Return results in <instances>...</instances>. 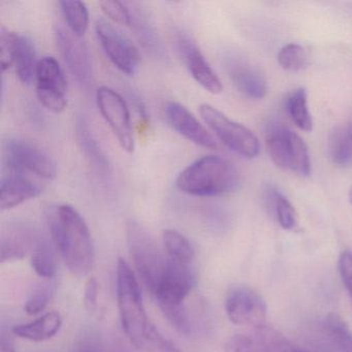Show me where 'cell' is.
Wrapping results in <instances>:
<instances>
[{
	"label": "cell",
	"instance_id": "cell-1",
	"mask_svg": "<svg viewBox=\"0 0 352 352\" xmlns=\"http://www.w3.org/2000/svg\"><path fill=\"white\" fill-rule=\"evenodd\" d=\"M117 300L123 331L133 347L145 352H180L148 318L139 282L122 258L117 263Z\"/></svg>",
	"mask_w": 352,
	"mask_h": 352
},
{
	"label": "cell",
	"instance_id": "cell-2",
	"mask_svg": "<svg viewBox=\"0 0 352 352\" xmlns=\"http://www.w3.org/2000/svg\"><path fill=\"white\" fill-rule=\"evenodd\" d=\"M48 224L53 243L69 271L85 276L94 263V245L81 214L69 205L51 208Z\"/></svg>",
	"mask_w": 352,
	"mask_h": 352
},
{
	"label": "cell",
	"instance_id": "cell-3",
	"mask_svg": "<svg viewBox=\"0 0 352 352\" xmlns=\"http://www.w3.org/2000/svg\"><path fill=\"white\" fill-rule=\"evenodd\" d=\"M239 184L238 170L230 160L217 155L199 158L185 168L176 180L181 192L199 197L226 195L236 190Z\"/></svg>",
	"mask_w": 352,
	"mask_h": 352
},
{
	"label": "cell",
	"instance_id": "cell-4",
	"mask_svg": "<svg viewBox=\"0 0 352 352\" xmlns=\"http://www.w3.org/2000/svg\"><path fill=\"white\" fill-rule=\"evenodd\" d=\"M265 140L271 160L278 168L300 177L311 174L308 147L298 133L282 123L270 122L265 126Z\"/></svg>",
	"mask_w": 352,
	"mask_h": 352
},
{
	"label": "cell",
	"instance_id": "cell-5",
	"mask_svg": "<svg viewBox=\"0 0 352 352\" xmlns=\"http://www.w3.org/2000/svg\"><path fill=\"white\" fill-rule=\"evenodd\" d=\"M127 243L133 265L148 289L153 294L160 286L166 271L168 258L160 250L147 230L138 222H129Z\"/></svg>",
	"mask_w": 352,
	"mask_h": 352
},
{
	"label": "cell",
	"instance_id": "cell-6",
	"mask_svg": "<svg viewBox=\"0 0 352 352\" xmlns=\"http://www.w3.org/2000/svg\"><path fill=\"white\" fill-rule=\"evenodd\" d=\"M199 114L214 135L232 152L249 160L258 155V139L250 129L234 122L209 104L199 106Z\"/></svg>",
	"mask_w": 352,
	"mask_h": 352
},
{
	"label": "cell",
	"instance_id": "cell-7",
	"mask_svg": "<svg viewBox=\"0 0 352 352\" xmlns=\"http://www.w3.org/2000/svg\"><path fill=\"white\" fill-rule=\"evenodd\" d=\"M3 153L8 168L12 172L30 173L47 180L56 177V162L52 156L30 140L20 138L8 140Z\"/></svg>",
	"mask_w": 352,
	"mask_h": 352
},
{
	"label": "cell",
	"instance_id": "cell-8",
	"mask_svg": "<svg viewBox=\"0 0 352 352\" xmlns=\"http://www.w3.org/2000/svg\"><path fill=\"white\" fill-rule=\"evenodd\" d=\"M96 104L120 147L129 153L135 151L131 113L124 98L112 88L102 86L96 91Z\"/></svg>",
	"mask_w": 352,
	"mask_h": 352
},
{
	"label": "cell",
	"instance_id": "cell-9",
	"mask_svg": "<svg viewBox=\"0 0 352 352\" xmlns=\"http://www.w3.org/2000/svg\"><path fill=\"white\" fill-rule=\"evenodd\" d=\"M96 36L109 60L127 76L137 73L141 55L137 47L110 22L98 19L96 24Z\"/></svg>",
	"mask_w": 352,
	"mask_h": 352
},
{
	"label": "cell",
	"instance_id": "cell-10",
	"mask_svg": "<svg viewBox=\"0 0 352 352\" xmlns=\"http://www.w3.org/2000/svg\"><path fill=\"white\" fill-rule=\"evenodd\" d=\"M36 82L41 104L56 114L63 112L67 106V81L60 63L54 57H43L38 60Z\"/></svg>",
	"mask_w": 352,
	"mask_h": 352
},
{
	"label": "cell",
	"instance_id": "cell-11",
	"mask_svg": "<svg viewBox=\"0 0 352 352\" xmlns=\"http://www.w3.org/2000/svg\"><path fill=\"white\" fill-rule=\"evenodd\" d=\"M267 311L263 296L251 288L234 287L226 296V315L234 324L259 329L265 325Z\"/></svg>",
	"mask_w": 352,
	"mask_h": 352
},
{
	"label": "cell",
	"instance_id": "cell-12",
	"mask_svg": "<svg viewBox=\"0 0 352 352\" xmlns=\"http://www.w3.org/2000/svg\"><path fill=\"white\" fill-rule=\"evenodd\" d=\"M57 48L71 72L81 85L88 86L92 81V63L89 51L82 38L69 30L57 26L55 30Z\"/></svg>",
	"mask_w": 352,
	"mask_h": 352
},
{
	"label": "cell",
	"instance_id": "cell-13",
	"mask_svg": "<svg viewBox=\"0 0 352 352\" xmlns=\"http://www.w3.org/2000/svg\"><path fill=\"white\" fill-rule=\"evenodd\" d=\"M176 44L180 56L195 81L210 94H221L223 90L221 81L197 43L184 32H179L176 36Z\"/></svg>",
	"mask_w": 352,
	"mask_h": 352
},
{
	"label": "cell",
	"instance_id": "cell-14",
	"mask_svg": "<svg viewBox=\"0 0 352 352\" xmlns=\"http://www.w3.org/2000/svg\"><path fill=\"white\" fill-rule=\"evenodd\" d=\"M164 116L170 126L191 143L206 149L213 150L217 148V143L213 135L183 104L176 102H166L164 106Z\"/></svg>",
	"mask_w": 352,
	"mask_h": 352
},
{
	"label": "cell",
	"instance_id": "cell-15",
	"mask_svg": "<svg viewBox=\"0 0 352 352\" xmlns=\"http://www.w3.org/2000/svg\"><path fill=\"white\" fill-rule=\"evenodd\" d=\"M226 67L230 79L241 94L251 100H261L267 96L265 75L246 59L230 55L226 58Z\"/></svg>",
	"mask_w": 352,
	"mask_h": 352
},
{
	"label": "cell",
	"instance_id": "cell-16",
	"mask_svg": "<svg viewBox=\"0 0 352 352\" xmlns=\"http://www.w3.org/2000/svg\"><path fill=\"white\" fill-rule=\"evenodd\" d=\"M43 192L42 185L20 173L12 172L3 177L0 185V209L11 210Z\"/></svg>",
	"mask_w": 352,
	"mask_h": 352
},
{
	"label": "cell",
	"instance_id": "cell-17",
	"mask_svg": "<svg viewBox=\"0 0 352 352\" xmlns=\"http://www.w3.org/2000/svg\"><path fill=\"white\" fill-rule=\"evenodd\" d=\"M76 137H77L78 144H79L84 156L92 168L102 178H110L112 175V168H111L109 158L107 157L106 153L100 147L96 138L94 137V133L90 129L89 123L87 122L85 117H78L77 122H76Z\"/></svg>",
	"mask_w": 352,
	"mask_h": 352
},
{
	"label": "cell",
	"instance_id": "cell-18",
	"mask_svg": "<svg viewBox=\"0 0 352 352\" xmlns=\"http://www.w3.org/2000/svg\"><path fill=\"white\" fill-rule=\"evenodd\" d=\"M63 325L58 312H49L32 322L15 325L14 335L32 342H43L54 337Z\"/></svg>",
	"mask_w": 352,
	"mask_h": 352
},
{
	"label": "cell",
	"instance_id": "cell-19",
	"mask_svg": "<svg viewBox=\"0 0 352 352\" xmlns=\"http://www.w3.org/2000/svg\"><path fill=\"white\" fill-rule=\"evenodd\" d=\"M38 63L34 42L28 36L16 34L14 67L18 78L24 85H32L36 80Z\"/></svg>",
	"mask_w": 352,
	"mask_h": 352
},
{
	"label": "cell",
	"instance_id": "cell-20",
	"mask_svg": "<svg viewBox=\"0 0 352 352\" xmlns=\"http://www.w3.org/2000/svg\"><path fill=\"white\" fill-rule=\"evenodd\" d=\"M41 236L34 234L32 230H14L1 240V263L20 261L32 254L36 242Z\"/></svg>",
	"mask_w": 352,
	"mask_h": 352
},
{
	"label": "cell",
	"instance_id": "cell-21",
	"mask_svg": "<svg viewBox=\"0 0 352 352\" xmlns=\"http://www.w3.org/2000/svg\"><path fill=\"white\" fill-rule=\"evenodd\" d=\"M131 12V28L135 32V36L140 41L144 48L154 56L162 58L164 56V47L152 25L147 15L138 8L129 7Z\"/></svg>",
	"mask_w": 352,
	"mask_h": 352
},
{
	"label": "cell",
	"instance_id": "cell-22",
	"mask_svg": "<svg viewBox=\"0 0 352 352\" xmlns=\"http://www.w3.org/2000/svg\"><path fill=\"white\" fill-rule=\"evenodd\" d=\"M327 151L333 164L346 166L352 164V125H338L327 140Z\"/></svg>",
	"mask_w": 352,
	"mask_h": 352
},
{
	"label": "cell",
	"instance_id": "cell-23",
	"mask_svg": "<svg viewBox=\"0 0 352 352\" xmlns=\"http://www.w3.org/2000/svg\"><path fill=\"white\" fill-rule=\"evenodd\" d=\"M253 339L258 352H310L292 343L283 333L265 325L256 329Z\"/></svg>",
	"mask_w": 352,
	"mask_h": 352
},
{
	"label": "cell",
	"instance_id": "cell-24",
	"mask_svg": "<svg viewBox=\"0 0 352 352\" xmlns=\"http://www.w3.org/2000/svg\"><path fill=\"white\" fill-rule=\"evenodd\" d=\"M162 243L166 256L172 261L193 265L195 258V249L182 234L175 230H164L162 232Z\"/></svg>",
	"mask_w": 352,
	"mask_h": 352
},
{
	"label": "cell",
	"instance_id": "cell-25",
	"mask_svg": "<svg viewBox=\"0 0 352 352\" xmlns=\"http://www.w3.org/2000/svg\"><path fill=\"white\" fill-rule=\"evenodd\" d=\"M285 110L296 127L304 131H312L313 120L304 88H298L288 94L285 100Z\"/></svg>",
	"mask_w": 352,
	"mask_h": 352
},
{
	"label": "cell",
	"instance_id": "cell-26",
	"mask_svg": "<svg viewBox=\"0 0 352 352\" xmlns=\"http://www.w3.org/2000/svg\"><path fill=\"white\" fill-rule=\"evenodd\" d=\"M265 199L277 218L278 223L284 230H294L298 224L296 210L290 201L277 189L269 186L265 189Z\"/></svg>",
	"mask_w": 352,
	"mask_h": 352
},
{
	"label": "cell",
	"instance_id": "cell-27",
	"mask_svg": "<svg viewBox=\"0 0 352 352\" xmlns=\"http://www.w3.org/2000/svg\"><path fill=\"white\" fill-rule=\"evenodd\" d=\"M30 263L36 275L45 280H51L56 274V261L52 247L46 239L40 236L32 254Z\"/></svg>",
	"mask_w": 352,
	"mask_h": 352
},
{
	"label": "cell",
	"instance_id": "cell-28",
	"mask_svg": "<svg viewBox=\"0 0 352 352\" xmlns=\"http://www.w3.org/2000/svg\"><path fill=\"white\" fill-rule=\"evenodd\" d=\"M59 6L69 30L76 36L83 38L89 28V13L85 3L63 0Z\"/></svg>",
	"mask_w": 352,
	"mask_h": 352
},
{
	"label": "cell",
	"instance_id": "cell-29",
	"mask_svg": "<svg viewBox=\"0 0 352 352\" xmlns=\"http://www.w3.org/2000/svg\"><path fill=\"white\" fill-rule=\"evenodd\" d=\"M325 333L341 352H352V331L340 315L329 313L324 320Z\"/></svg>",
	"mask_w": 352,
	"mask_h": 352
},
{
	"label": "cell",
	"instance_id": "cell-30",
	"mask_svg": "<svg viewBox=\"0 0 352 352\" xmlns=\"http://www.w3.org/2000/svg\"><path fill=\"white\" fill-rule=\"evenodd\" d=\"M278 63L288 72H300L308 65V54L302 46L288 44L278 53Z\"/></svg>",
	"mask_w": 352,
	"mask_h": 352
},
{
	"label": "cell",
	"instance_id": "cell-31",
	"mask_svg": "<svg viewBox=\"0 0 352 352\" xmlns=\"http://www.w3.org/2000/svg\"><path fill=\"white\" fill-rule=\"evenodd\" d=\"M162 314L176 331L183 335H188L191 331L190 319L185 304L170 305L160 307Z\"/></svg>",
	"mask_w": 352,
	"mask_h": 352
},
{
	"label": "cell",
	"instance_id": "cell-32",
	"mask_svg": "<svg viewBox=\"0 0 352 352\" xmlns=\"http://www.w3.org/2000/svg\"><path fill=\"white\" fill-rule=\"evenodd\" d=\"M52 286L43 283L36 286L26 300L24 311L30 316L40 314L46 309L52 296Z\"/></svg>",
	"mask_w": 352,
	"mask_h": 352
},
{
	"label": "cell",
	"instance_id": "cell-33",
	"mask_svg": "<svg viewBox=\"0 0 352 352\" xmlns=\"http://www.w3.org/2000/svg\"><path fill=\"white\" fill-rule=\"evenodd\" d=\"M104 15L115 23L131 26V12L127 3L117 0H104L100 3Z\"/></svg>",
	"mask_w": 352,
	"mask_h": 352
},
{
	"label": "cell",
	"instance_id": "cell-34",
	"mask_svg": "<svg viewBox=\"0 0 352 352\" xmlns=\"http://www.w3.org/2000/svg\"><path fill=\"white\" fill-rule=\"evenodd\" d=\"M16 34L9 30H1L0 34V63L3 71H7L14 65Z\"/></svg>",
	"mask_w": 352,
	"mask_h": 352
},
{
	"label": "cell",
	"instance_id": "cell-35",
	"mask_svg": "<svg viewBox=\"0 0 352 352\" xmlns=\"http://www.w3.org/2000/svg\"><path fill=\"white\" fill-rule=\"evenodd\" d=\"M340 277L343 282L344 287L349 296L352 305V251L345 250L340 254L338 261Z\"/></svg>",
	"mask_w": 352,
	"mask_h": 352
},
{
	"label": "cell",
	"instance_id": "cell-36",
	"mask_svg": "<svg viewBox=\"0 0 352 352\" xmlns=\"http://www.w3.org/2000/svg\"><path fill=\"white\" fill-rule=\"evenodd\" d=\"M226 352H258L254 339L250 336L236 333L226 341Z\"/></svg>",
	"mask_w": 352,
	"mask_h": 352
},
{
	"label": "cell",
	"instance_id": "cell-37",
	"mask_svg": "<svg viewBox=\"0 0 352 352\" xmlns=\"http://www.w3.org/2000/svg\"><path fill=\"white\" fill-rule=\"evenodd\" d=\"M98 283L96 278L91 277L87 280L84 288V304L90 312H94L98 308Z\"/></svg>",
	"mask_w": 352,
	"mask_h": 352
},
{
	"label": "cell",
	"instance_id": "cell-38",
	"mask_svg": "<svg viewBox=\"0 0 352 352\" xmlns=\"http://www.w3.org/2000/svg\"><path fill=\"white\" fill-rule=\"evenodd\" d=\"M75 352H104L102 344L96 336H87L82 338L76 347Z\"/></svg>",
	"mask_w": 352,
	"mask_h": 352
},
{
	"label": "cell",
	"instance_id": "cell-39",
	"mask_svg": "<svg viewBox=\"0 0 352 352\" xmlns=\"http://www.w3.org/2000/svg\"><path fill=\"white\" fill-rule=\"evenodd\" d=\"M1 352H15V346L11 336L3 333L1 338Z\"/></svg>",
	"mask_w": 352,
	"mask_h": 352
},
{
	"label": "cell",
	"instance_id": "cell-40",
	"mask_svg": "<svg viewBox=\"0 0 352 352\" xmlns=\"http://www.w3.org/2000/svg\"><path fill=\"white\" fill-rule=\"evenodd\" d=\"M348 199H349L350 204H351L352 206V187L349 189V191H348Z\"/></svg>",
	"mask_w": 352,
	"mask_h": 352
},
{
	"label": "cell",
	"instance_id": "cell-41",
	"mask_svg": "<svg viewBox=\"0 0 352 352\" xmlns=\"http://www.w3.org/2000/svg\"><path fill=\"white\" fill-rule=\"evenodd\" d=\"M351 125H352V122H351Z\"/></svg>",
	"mask_w": 352,
	"mask_h": 352
}]
</instances>
